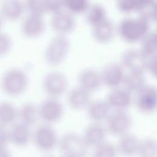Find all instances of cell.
<instances>
[{"instance_id": "obj_1", "label": "cell", "mask_w": 157, "mask_h": 157, "mask_svg": "<svg viewBox=\"0 0 157 157\" xmlns=\"http://www.w3.org/2000/svg\"><path fill=\"white\" fill-rule=\"evenodd\" d=\"M28 82L27 73L20 67H13L2 73L0 78V86L5 94L17 96L26 90Z\"/></svg>"}, {"instance_id": "obj_2", "label": "cell", "mask_w": 157, "mask_h": 157, "mask_svg": "<svg viewBox=\"0 0 157 157\" xmlns=\"http://www.w3.org/2000/svg\"><path fill=\"white\" fill-rule=\"evenodd\" d=\"M149 21L138 15L122 18L118 23L117 30L123 40L134 42L140 40L149 31Z\"/></svg>"}, {"instance_id": "obj_3", "label": "cell", "mask_w": 157, "mask_h": 157, "mask_svg": "<svg viewBox=\"0 0 157 157\" xmlns=\"http://www.w3.org/2000/svg\"><path fill=\"white\" fill-rule=\"evenodd\" d=\"M71 48V42L66 35L56 34L46 45L44 51L45 62L50 66L61 64L67 56Z\"/></svg>"}, {"instance_id": "obj_4", "label": "cell", "mask_w": 157, "mask_h": 157, "mask_svg": "<svg viewBox=\"0 0 157 157\" xmlns=\"http://www.w3.org/2000/svg\"><path fill=\"white\" fill-rule=\"evenodd\" d=\"M58 147L61 155L73 157H87L90 147L82 136L74 131H69L59 137Z\"/></svg>"}, {"instance_id": "obj_5", "label": "cell", "mask_w": 157, "mask_h": 157, "mask_svg": "<svg viewBox=\"0 0 157 157\" xmlns=\"http://www.w3.org/2000/svg\"><path fill=\"white\" fill-rule=\"evenodd\" d=\"M59 137L56 129L48 123L37 126L32 133V140L37 149L48 152L58 146Z\"/></svg>"}, {"instance_id": "obj_6", "label": "cell", "mask_w": 157, "mask_h": 157, "mask_svg": "<svg viewBox=\"0 0 157 157\" xmlns=\"http://www.w3.org/2000/svg\"><path fill=\"white\" fill-rule=\"evenodd\" d=\"M42 85L44 90L49 96L58 98L67 90L69 80L63 72L52 70L44 75L42 80Z\"/></svg>"}, {"instance_id": "obj_7", "label": "cell", "mask_w": 157, "mask_h": 157, "mask_svg": "<svg viewBox=\"0 0 157 157\" xmlns=\"http://www.w3.org/2000/svg\"><path fill=\"white\" fill-rule=\"evenodd\" d=\"M105 122L107 132L119 137L129 132L132 120L131 115L125 110H114L111 111Z\"/></svg>"}, {"instance_id": "obj_8", "label": "cell", "mask_w": 157, "mask_h": 157, "mask_svg": "<svg viewBox=\"0 0 157 157\" xmlns=\"http://www.w3.org/2000/svg\"><path fill=\"white\" fill-rule=\"evenodd\" d=\"M38 110L39 119L43 120L45 123L51 124L61 118L63 114L64 107L58 98L48 96L38 105Z\"/></svg>"}, {"instance_id": "obj_9", "label": "cell", "mask_w": 157, "mask_h": 157, "mask_svg": "<svg viewBox=\"0 0 157 157\" xmlns=\"http://www.w3.org/2000/svg\"><path fill=\"white\" fill-rule=\"evenodd\" d=\"M50 26L56 34L66 36L75 29L76 19L74 14L63 9L52 14Z\"/></svg>"}, {"instance_id": "obj_10", "label": "cell", "mask_w": 157, "mask_h": 157, "mask_svg": "<svg viewBox=\"0 0 157 157\" xmlns=\"http://www.w3.org/2000/svg\"><path fill=\"white\" fill-rule=\"evenodd\" d=\"M157 92L156 86L145 85L137 92L134 96V102L139 110L143 112H153L156 107Z\"/></svg>"}, {"instance_id": "obj_11", "label": "cell", "mask_w": 157, "mask_h": 157, "mask_svg": "<svg viewBox=\"0 0 157 157\" xmlns=\"http://www.w3.org/2000/svg\"><path fill=\"white\" fill-rule=\"evenodd\" d=\"M147 57L140 49L129 48L121 55V65L129 71L144 72Z\"/></svg>"}, {"instance_id": "obj_12", "label": "cell", "mask_w": 157, "mask_h": 157, "mask_svg": "<svg viewBox=\"0 0 157 157\" xmlns=\"http://www.w3.org/2000/svg\"><path fill=\"white\" fill-rule=\"evenodd\" d=\"M107 132L101 123L92 121L85 127L82 136L87 145L94 148L106 141Z\"/></svg>"}, {"instance_id": "obj_13", "label": "cell", "mask_w": 157, "mask_h": 157, "mask_svg": "<svg viewBox=\"0 0 157 157\" xmlns=\"http://www.w3.org/2000/svg\"><path fill=\"white\" fill-rule=\"evenodd\" d=\"M102 84L109 87L118 86L122 83L124 72L121 64L116 62H110L105 64L100 71Z\"/></svg>"}, {"instance_id": "obj_14", "label": "cell", "mask_w": 157, "mask_h": 157, "mask_svg": "<svg viewBox=\"0 0 157 157\" xmlns=\"http://www.w3.org/2000/svg\"><path fill=\"white\" fill-rule=\"evenodd\" d=\"M45 28V22L43 15L28 13L23 18L20 29L26 37H35L43 33Z\"/></svg>"}, {"instance_id": "obj_15", "label": "cell", "mask_w": 157, "mask_h": 157, "mask_svg": "<svg viewBox=\"0 0 157 157\" xmlns=\"http://www.w3.org/2000/svg\"><path fill=\"white\" fill-rule=\"evenodd\" d=\"M105 101L110 107L115 110H125L132 101L131 93L125 88L116 86L112 88L107 93Z\"/></svg>"}, {"instance_id": "obj_16", "label": "cell", "mask_w": 157, "mask_h": 157, "mask_svg": "<svg viewBox=\"0 0 157 157\" xmlns=\"http://www.w3.org/2000/svg\"><path fill=\"white\" fill-rule=\"evenodd\" d=\"M8 132L9 142L17 147H26L32 140L30 126L20 121L12 124Z\"/></svg>"}, {"instance_id": "obj_17", "label": "cell", "mask_w": 157, "mask_h": 157, "mask_svg": "<svg viewBox=\"0 0 157 157\" xmlns=\"http://www.w3.org/2000/svg\"><path fill=\"white\" fill-rule=\"evenodd\" d=\"M78 85L91 92L99 88L102 84L100 71L92 67L82 69L77 77Z\"/></svg>"}, {"instance_id": "obj_18", "label": "cell", "mask_w": 157, "mask_h": 157, "mask_svg": "<svg viewBox=\"0 0 157 157\" xmlns=\"http://www.w3.org/2000/svg\"><path fill=\"white\" fill-rule=\"evenodd\" d=\"M140 140L137 136L130 132L119 136L116 145L119 155L124 157L136 156Z\"/></svg>"}, {"instance_id": "obj_19", "label": "cell", "mask_w": 157, "mask_h": 157, "mask_svg": "<svg viewBox=\"0 0 157 157\" xmlns=\"http://www.w3.org/2000/svg\"><path fill=\"white\" fill-rule=\"evenodd\" d=\"M116 27L113 21L106 17L103 20L92 26L91 34L98 42L105 43L110 41L114 36Z\"/></svg>"}, {"instance_id": "obj_20", "label": "cell", "mask_w": 157, "mask_h": 157, "mask_svg": "<svg viewBox=\"0 0 157 157\" xmlns=\"http://www.w3.org/2000/svg\"><path fill=\"white\" fill-rule=\"evenodd\" d=\"M86 108L88 116L94 122L105 121L111 112V108L105 99L91 100Z\"/></svg>"}, {"instance_id": "obj_21", "label": "cell", "mask_w": 157, "mask_h": 157, "mask_svg": "<svg viewBox=\"0 0 157 157\" xmlns=\"http://www.w3.org/2000/svg\"><path fill=\"white\" fill-rule=\"evenodd\" d=\"M91 92L78 85L71 88L67 94L68 104L71 107L77 109L86 107L91 101Z\"/></svg>"}, {"instance_id": "obj_22", "label": "cell", "mask_w": 157, "mask_h": 157, "mask_svg": "<svg viewBox=\"0 0 157 157\" xmlns=\"http://www.w3.org/2000/svg\"><path fill=\"white\" fill-rule=\"evenodd\" d=\"M25 10L24 2L20 1L7 0L0 4V14L4 20H18L23 15Z\"/></svg>"}, {"instance_id": "obj_23", "label": "cell", "mask_w": 157, "mask_h": 157, "mask_svg": "<svg viewBox=\"0 0 157 157\" xmlns=\"http://www.w3.org/2000/svg\"><path fill=\"white\" fill-rule=\"evenodd\" d=\"M18 118L20 122L31 126L39 119L38 105L30 101L23 102L18 107Z\"/></svg>"}, {"instance_id": "obj_24", "label": "cell", "mask_w": 157, "mask_h": 157, "mask_svg": "<svg viewBox=\"0 0 157 157\" xmlns=\"http://www.w3.org/2000/svg\"><path fill=\"white\" fill-rule=\"evenodd\" d=\"M122 83L123 87L129 92H137L146 85V78L144 72L129 71L124 74Z\"/></svg>"}, {"instance_id": "obj_25", "label": "cell", "mask_w": 157, "mask_h": 157, "mask_svg": "<svg viewBox=\"0 0 157 157\" xmlns=\"http://www.w3.org/2000/svg\"><path fill=\"white\" fill-rule=\"evenodd\" d=\"M18 118V107L8 101L0 102V124L7 126L13 124Z\"/></svg>"}, {"instance_id": "obj_26", "label": "cell", "mask_w": 157, "mask_h": 157, "mask_svg": "<svg viewBox=\"0 0 157 157\" xmlns=\"http://www.w3.org/2000/svg\"><path fill=\"white\" fill-rule=\"evenodd\" d=\"M84 13L85 20L91 26L107 17L106 9L100 3L90 4Z\"/></svg>"}, {"instance_id": "obj_27", "label": "cell", "mask_w": 157, "mask_h": 157, "mask_svg": "<svg viewBox=\"0 0 157 157\" xmlns=\"http://www.w3.org/2000/svg\"><path fill=\"white\" fill-rule=\"evenodd\" d=\"M136 11L139 16L148 20L156 19L157 14V3L154 0H139Z\"/></svg>"}, {"instance_id": "obj_28", "label": "cell", "mask_w": 157, "mask_h": 157, "mask_svg": "<svg viewBox=\"0 0 157 157\" xmlns=\"http://www.w3.org/2000/svg\"><path fill=\"white\" fill-rule=\"evenodd\" d=\"M136 156L137 157H157V143L153 137L140 140Z\"/></svg>"}, {"instance_id": "obj_29", "label": "cell", "mask_w": 157, "mask_h": 157, "mask_svg": "<svg viewBox=\"0 0 157 157\" xmlns=\"http://www.w3.org/2000/svg\"><path fill=\"white\" fill-rule=\"evenodd\" d=\"M139 49L147 57L156 54V33L155 31H149L142 38Z\"/></svg>"}, {"instance_id": "obj_30", "label": "cell", "mask_w": 157, "mask_h": 157, "mask_svg": "<svg viewBox=\"0 0 157 157\" xmlns=\"http://www.w3.org/2000/svg\"><path fill=\"white\" fill-rule=\"evenodd\" d=\"M119 155L116 145L106 140L94 148L92 157H118Z\"/></svg>"}, {"instance_id": "obj_31", "label": "cell", "mask_w": 157, "mask_h": 157, "mask_svg": "<svg viewBox=\"0 0 157 157\" xmlns=\"http://www.w3.org/2000/svg\"><path fill=\"white\" fill-rule=\"evenodd\" d=\"M24 6L28 13L43 15L47 12V1L28 0L24 2Z\"/></svg>"}, {"instance_id": "obj_32", "label": "cell", "mask_w": 157, "mask_h": 157, "mask_svg": "<svg viewBox=\"0 0 157 157\" xmlns=\"http://www.w3.org/2000/svg\"><path fill=\"white\" fill-rule=\"evenodd\" d=\"M64 9L74 15V13L85 12L90 3L86 0L63 1Z\"/></svg>"}, {"instance_id": "obj_33", "label": "cell", "mask_w": 157, "mask_h": 157, "mask_svg": "<svg viewBox=\"0 0 157 157\" xmlns=\"http://www.w3.org/2000/svg\"><path fill=\"white\" fill-rule=\"evenodd\" d=\"M12 47V39L9 34L0 31V56L8 53Z\"/></svg>"}, {"instance_id": "obj_34", "label": "cell", "mask_w": 157, "mask_h": 157, "mask_svg": "<svg viewBox=\"0 0 157 157\" xmlns=\"http://www.w3.org/2000/svg\"><path fill=\"white\" fill-rule=\"evenodd\" d=\"M139 0H119L116 2L118 10L123 12H131L137 10Z\"/></svg>"}, {"instance_id": "obj_35", "label": "cell", "mask_w": 157, "mask_h": 157, "mask_svg": "<svg viewBox=\"0 0 157 157\" xmlns=\"http://www.w3.org/2000/svg\"><path fill=\"white\" fill-rule=\"evenodd\" d=\"M145 70L151 75L156 76V54L148 56L147 59Z\"/></svg>"}, {"instance_id": "obj_36", "label": "cell", "mask_w": 157, "mask_h": 157, "mask_svg": "<svg viewBox=\"0 0 157 157\" xmlns=\"http://www.w3.org/2000/svg\"><path fill=\"white\" fill-rule=\"evenodd\" d=\"M63 1H47V12H50L52 14L63 9Z\"/></svg>"}, {"instance_id": "obj_37", "label": "cell", "mask_w": 157, "mask_h": 157, "mask_svg": "<svg viewBox=\"0 0 157 157\" xmlns=\"http://www.w3.org/2000/svg\"><path fill=\"white\" fill-rule=\"evenodd\" d=\"M9 142V132L6 126L0 124V147H5Z\"/></svg>"}, {"instance_id": "obj_38", "label": "cell", "mask_w": 157, "mask_h": 157, "mask_svg": "<svg viewBox=\"0 0 157 157\" xmlns=\"http://www.w3.org/2000/svg\"><path fill=\"white\" fill-rule=\"evenodd\" d=\"M0 157H12L10 151L5 147H0Z\"/></svg>"}, {"instance_id": "obj_39", "label": "cell", "mask_w": 157, "mask_h": 157, "mask_svg": "<svg viewBox=\"0 0 157 157\" xmlns=\"http://www.w3.org/2000/svg\"><path fill=\"white\" fill-rule=\"evenodd\" d=\"M3 22H4V19H3V18L2 17V16H1V14H0V29H1V28L2 27Z\"/></svg>"}, {"instance_id": "obj_40", "label": "cell", "mask_w": 157, "mask_h": 157, "mask_svg": "<svg viewBox=\"0 0 157 157\" xmlns=\"http://www.w3.org/2000/svg\"><path fill=\"white\" fill-rule=\"evenodd\" d=\"M60 157H73L71 156H69V155H61V156Z\"/></svg>"}, {"instance_id": "obj_41", "label": "cell", "mask_w": 157, "mask_h": 157, "mask_svg": "<svg viewBox=\"0 0 157 157\" xmlns=\"http://www.w3.org/2000/svg\"><path fill=\"white\" fill-rule=\"evenodd\" d=\"M42 157H55V156H52V155H44V156H42Z\"/></svg>"}]
</instances>
